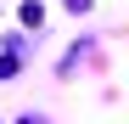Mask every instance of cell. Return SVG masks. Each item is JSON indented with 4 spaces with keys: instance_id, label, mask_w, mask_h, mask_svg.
<instances>
[{
    "instance_id": "6da1fadb",
    "label": "cell",
    "mask_w": 129,
    "mask_h": 124,
    "mask_svg": "<svg viewBox=\"0 0 129 124\" xmlns=\"http://www.w3.org/2000/svg\"><path fill=\"white\" fill-rule=\"evenodd\" d=\"M0 79H17V51H11V56H0Z\"/></svg>"
}]
</instances>
